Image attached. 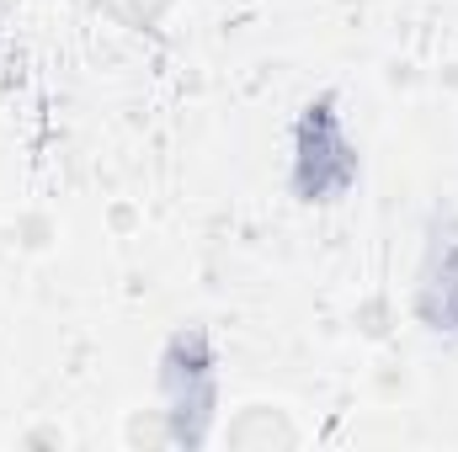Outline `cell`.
Instances as JSON below:
<instances>
[{"label": "cell", "mask_w": 458, "mask_h": 452, "mask_svg": "<svg viewBox=\"0 0 458 452\" xmlns=\"http://www.w3.org/2000/svg\"><path fill=\"white\" fill-rule=\"evenodd\" d=\"M411 320L432 340L458 346V208H437L421 229L411 272Z\"/></svg>", "instance_id": "obj_3"}, {"label": "cell", "mask_w": 458, "mask_h": 452, "mask_svg": "<svg viewBox=\"0 0 458 452\" xmlns=\"http://www.w3.org/2000/svg\"><path fill=\"white\" fill-rule=\"evenodd\" d=\"M362 187V149L336 91L304 96L288 122V197L299 208H342Z\"/></svg>", "instance_id": "obj_2"}, {"label": "cell", "mask_w": 458, "mask_h": 452, "mask_svg": "<svg viewBox=\"0 0 458 452\" xmlns=\"http://www.w3.org/2000/svg\"><path fill=\"white\" fill-rule=\"evenodd\" d=\"M155 399L160 426L171 448H208L225 410V372H219V340L208 325H176L160 340L155 356Z\"/></svg>", "instance_id": "obj_1"}]
</instances>
